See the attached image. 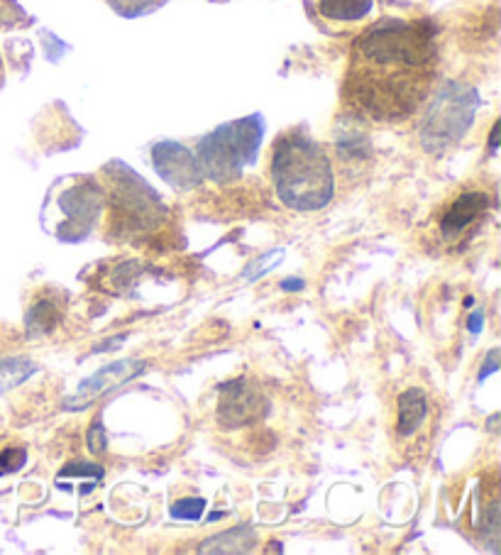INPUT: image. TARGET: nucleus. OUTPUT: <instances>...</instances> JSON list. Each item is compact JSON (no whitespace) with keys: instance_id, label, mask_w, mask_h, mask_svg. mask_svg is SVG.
<instances>
[{"instance_id":"ddd939ff","label":"nucleus","mask_w":501,"mask_h":555,"mask_svg":"<svg viewBox=\"0 0 501 555\" xmlns=\"http://www.w3.org/2000/svg\"><path fill=\"white\" fill-rule=\"evenodd\" d=\"M167 3L169 0H108L110 8H113L120 18H128V20L150 15Z\"/></svg>"},{"instance_id":"20e7f679","label":"nucleus","mask_w":501,"mask_h":555,"mask_svg":"<svg viewBox=\"0 0 501 555\" xmlns=\"http://www.w3.org/2000/svg\"><path fill=\"white\" fill-rule=\"evenodd\" d=\"M106 218V189L91 174H66L47 189L42 201V230L59 243L79 245Z\"/></svg>"},{"instance_id":"9d476101","label":"nucleus","mask_w":501,"mask_h":555,"mask_svg":"<svg viewBox=\"0 0 501 555\" xmlns=\"http://www.w3.org/2000/svg\"><path fill=\"white\" fill-rule=\"evenodd\" d=\"M428 416V397L421 387L406 389L399 397V414H396V433L401 438H411L423 426Z\"/></svg>"},{"instance_id":"7ed1b4c3","label":"nucleus","mask_w":501,"mask_h":555,"mask_svg":"<svg viewBox=\"0 0 501 555\" xmlns=\"http://www.w3.org/2000/svg\"><path fill=\"white\" fill-rule=\"evenodd\" d=\"M98 179L106 189L108 240L137 243L167 221V206L159 199L157 191L128 164L115 159L103 167Z\"/></svg>"},{"instance_id":"9b49d317","label":"nucleus","mask_w":501,"mask_h":555,"mask_svg":"<svg viewBox=\"0 0 501 555\" xmlns=\"http://www.w3.org/2000/svg\"><path fill=\"white\" fill-rule=\"evenodd\" d=\"M59 318H62V304L54 299V291L52 294L37 296V301L30 306V311H27V316H25L27 333L42 335V333L54 331V326L59 323Z\"/></svg>"},{"instance_id":"f8f14e48","label":"nucleus","mask_w":501,"mask_h":555,"mask_svg":"<svg viewBox=\"0 0 501 555\" xmlns=\"http://www.w3.org/2000/svg\"><path fill=\"white\" fill-rule=\"evenodd\" d=\"M32 372H35V365L27 360H20V357H15V360H0V392L18 387Z\"/></svg>"},{"instance_id":"39448f33","label":"nucleus","mask_w":501,"mask_h":555,"mask_svg":"<svg viewBox=\"0 0 501 555\" xmlns=\"http://www.w3.org/2000/svg\"><path fill=\"white\" fill-rule=\"evenodd\" d=\"M264 130L267 125H264L262 113H255L218 125L213 133L201 137L194 155L203 179H211L216 184H230L240 179L245 169L257 162Z\"/></svg>"},{"instance_id":"dca6fc26","label":"nucleus","mask_w":501,"mask_h":555,"mask_svg":"<svg viewBox=\"0 0 501 555\" xmlns=\"http://www.w3.org/2000/svg\"><path fill=\"white\" fill-rule=\"evenodd\" d=\"M5 84V67H3V57H0V89H3Z\"/></svg>"},{"instance_id":"0eeeda50","label":"nucleus","mask_w":501,"mask_h":555,"mask_svg":"<svg viewBox=\"0 0 501 555\" xmlns=\"http://www.w3.org/2000/svg\"><path fill=\"white\" fill-rule=\"evenodd\" d=\"M477 108H480V98L475 91L460 84H445L421 123L423 145L431 152H438L458 142L472 125Z\"/></svg>"},{"instance_id":"4468645a","label":"nucleus","mask_w":501,"mask_h":555,"mask_svg":"<svg viewBox=\"0 0 501 555\" xmlns=\"http://www.w3.org/2000/svg\"><path fill=\"white\" fill-rule=\"evenodd\" d=\"M27 25H32V18L20 8L18 0H0V32Z\"/></svg>"},{"instance_id":"6e6552de","label":"nucleus","mask_w":501,"mask_h":555,"mask_svg":"<svg viewBox=\"0 0 501 555\" xmlns=\"http://www.w3.org/2000/svg\"><path fill=\"white\" fill-rule=\"evenodd\" d=\"M152 167L176 191L196 189L203 181L194 152L174 140H162L152 147Z\"/></svg>"},{"instance_id":"423d86ee","label":"nucleus","mask_w":501,"mask_h":555,"mask_svg":"<svg viewBox=\"0 0 501 555\" xmlns=\"http://www.w3.org/2000/svg\"><path fill=\"white\" fill-rule=\"evenodd\" d=\"M489 213H492V191L484 186H465L450 196L431 218V225L426 228L428 243L445 252L462 250L475 238Z\"/></svg>"},{"instance_id":"f257e3e1","label":"nucleus","mask_w":501,"mask_h":555,"mask_svg":"<svg viewBox=\"0 0 501 555\" xmlns=\"http://www.w3.org/2000/svg\"><path fill=\"white\" fill-rule=\"evenodd\" d=\"M438 71V32L428 20H377L352 42L343 101L372 123H401L431 98Z\"/></svg>"},{"instance_id":"1a4fd4ad","label":"nucleus","mask_w":501,"mask_h":555,"mask_svg":"<svg viewBox=\"0 0 501 555\" xmlns=\"http://www.w3.org/2000/svg\"><path fill=\"white\" fill-rule=\"evenodd\" d=\"M318 18L328 25H357L374 10V0H313Z\"/></svg>"},{"instance_id":"2eb2a0df","label":"nucleus","mask_w":501,"mask_h":555,"mask_svg":"<svg viewBox=\"0 0 501 555\" xmlns=\"http://www.w3.org/2000/svg\"><path fill=\"white\" fill-rule=\"evenodd\" d=\"M25 463H27V450L25 448L0 450V475H10V472H18Z\"/></svg>"},{"instance_id":"f03ea898","label":"nucleus","mask_w":501,"mask_h":555,"mask_svg":"<svg viewBox=\"0 0 501 555\" xmlns=\"http://www.w3.org/2000/svg\"><path fill=\"white\" fill-rule=\"evenodd\" d=\"M274 191L286 208L316 213L335 196V169L321 142L304 130L277 137L269 159Z\"/></svg>"}]
</instances>
